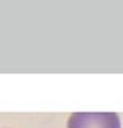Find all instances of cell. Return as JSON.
Returning a JSON list of instances; mask_svg holds the SVG:
<instances>
[{"mask_svg": "<svg viewBox=\"0 0 123 128\" xmlns=\"http://www.w3.org/2000/svg\"><path fill=\"white\" fill-rule=\"evenodd\" d=\"M67 128H120V119L115 112H75Z\"/></svg>", "mask_w": 123, "mask_h": 128, "instance_id": "obj_1", "label": "cell"}]
</instances>
